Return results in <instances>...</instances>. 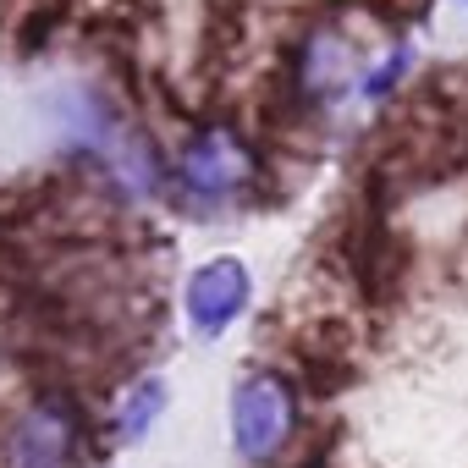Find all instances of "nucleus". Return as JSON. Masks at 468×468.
<instances>
[{
	"instance_id": "f257e3e1",
	"label": "nucleus",
	"mask_w": 468,
	"mask_h": 468,
	"mask_svg": "<svg viewBox=\"0 0 468 468\" xmlns=\"http://www.w3.org/2000/svg\"><path fill=\"white\" fill-rule=\"evenodd\" d=\"M298 430V397L282 375L260 369L243 375L238 391H231V441H238V457L249 463H276L287 452Z\"/></svg>"
},
{
	"instance_id": "20e7f679",
	"label": "nucleus",
	"mask_w": 468,
	"mask_h": 468,
	"mask_svg": "<svg viewBox=\"0 0 468 468\" xmlns=\"http://www.w3.org/2000/svg\"><path fill=\"white\" fill-rule=\"evenodd\" d=\"M249 309V271L243 260H209L187 282V320L204 336H220L231 320Z\"/></svg>"
},
{
	"instance_id": "0eeeda50",
	"label": "nucleus",
	"mask_w": 468,
	"mask_h": 468,
	"mask_svg": "<svg viewBox=\"0 0 468 468\" xmlns=\"http://www.w3.org/2000/svg\"><path fill=\"white\" fill-rule=\"evenodd\" d=\"M402 67H408V50H397V56H391V67H380V72H375V78L364 83V94H369V100H380V94H386V89L397 83V72H402Z\"/></svg>"
},
{
	"instance_id": "7ed1b4c3",
	"label": "nucleus",
	"mask_w": 468,
	"mask_h": 468,
	"mask_svg": "<svg viewBox=\"0 0 468 468\" xmlns=\"http://www.w3.org/2000/svg\"><path fill=\"white\" fill-rule=\"evenodd\" d=\"M254 176V154H249V144L231 133V127H204L187 149H182V160H176V182L193 193V198H231L243 182Z\"/></svg>"
},
{
	"instance_id": "f03ea898",
	"label": "nucleus",
	"mask_w": 468,
	"mask_h": 468,
	"mask_svg": "<svg viewBox=\"0 0 468 468\" xmlns=\"http://www.w3.org/2000/svg\"><path fill=\"white\" fill-rule=\"evenodd\" d=\"M78 441H83L78 408L67 397H39L12 419L6 441H0V468H72Z\"/></svg>"
},
{
	"instance_id": "423d86ee",
	"label": "nucleus",
	"mask_w": 468,
	"mask_h": 468,
	"mask_svg": "<svg viewBox=\"0 0 468 468\" xmlns=\"http://www.w3.org/2000/svg\"><path fill=\"white\" fill-rule=\"evenodd\" d=\"M165 380L160 375H144V380H133L127 386V397H122V408H116V441H144L149 430H154V419L165 413Z\"/></svg>"
},
{
	"instance_id": "39448f33",
	"label": "nucleus",
	"mask_w": 468,
	"mask_h": 468,
	"mask_svg": "<svg viewBox=\"0 0 468 468\" xmlns=\"http://www.w3.org/2000/svg\"><path fill=\"white\" fill-rule=\"evenodd\" d=\"M353 72H358V50L336 34V28H314L309 39H303V50H298V78H292V94L298 100H331V94H342L347 83H353Z\"/></svg>"
}]
</instances>
